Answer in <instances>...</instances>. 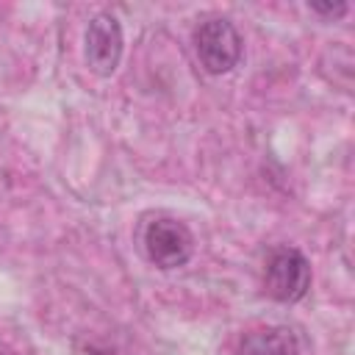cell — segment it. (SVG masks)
<instances>
[{"label": "cell", "instance_id": "5b68a950", "mask_svg": "<svg viewBox=\"0 0 355 355\" xmlns=\"http://www.w3.org/2000/svg\"><path fill=\"white\" fill-rule=\"evenodd\" d=\"M236 355H305V341L286 324L255 327L236 344Z\"/></svg>", "mask_w": 355, "mask_h": 355}, {"label": "cell", "instance_id": "8992f818", "mask_svg": "<svg viewBox=\"0 0 355 355\" xmlns=\"http://www.w3.org/2000/svg\"><path fill=\"white\" fill-rule=\"evenodd\" d=\"M347 3H336V6H319V3H313L311 6V11H316V14H324V17H341V14H347Z\"/></svg>", "mask_w": 355, "mask_h": 355}, {"label": "cell", "instance_id": "7a4b0ae2", "mask_svg": "<svg viewBox=\"0 0 355 355\" xmlns=\"http://www.w3.org/2000/svg\"><path fill=\"white\" fill-rule=\"evenodd\" d=\"M141 247L150 263H155L158 269H178L186 266L189 258L194 255V236L180 219L155 216L144 225Z\"/></svg>", "mask_w": 355, "mask_h": 355}, {"label": "cell", "instance_id": "6da1fadb", "mask_svg": "<svg viewBox=\"0 0 355 355\" xmlns=\"http://www.w3.org/2000/svg\"><path fill=\"white\" fill-rule=\"evenodd\" d=\"M194 53L205 72L225 75L241 61V36L225 17H211L194 28Z\"/></svg>", "mask_w": 355, "mask_h": 355}, {"label": "cell", "instance_id": "3957f363", "mask_svg": "<svg viewBox=\"0 0 355 355\" xmlns=\"http://www.w3.org/2000/svg\"><path fill=\"white\" fill-rule=\"evenodd\" d=\"M263 288L277 302H297L311 288V263L308 258L288 244H280L269 252L263 266Z\"/></svg>", "mask_w": 355, "mask_h": 355}, {"label": "cell", "instance_id": "277c9868", "mask_svg": "<svg viewBox=\"0 0 355 355\" xmlns=\"http://www.w3.org/2000/svg\"><path fill=\"white\" fill-rule=\"evenodd\" d=\"M83 55L94 75H103V78L114 75L122 58V28L116 17L97 14L89 19L86 36H83Z\"/></svg>", "mask_w": 355, "mask_h": 355}]
</instances>
